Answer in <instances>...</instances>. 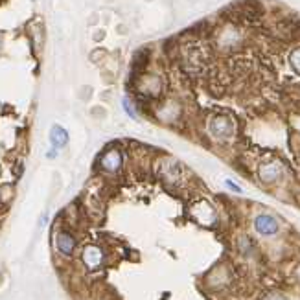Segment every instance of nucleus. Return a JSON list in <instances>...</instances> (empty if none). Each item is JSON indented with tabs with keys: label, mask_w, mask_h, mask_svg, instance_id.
Wrapping results in <instances>:
<instances>
[{
	"label": "nucleus",
	"mask_w": 300,
	"mask_h": 300,
	"mask_svg": "<svg viewBox=\"0 0 300 300\" xmlns=\"http://www.w3.org/2000/svg\"><path fill=\"white\" fill-rule=\"evenodd\" d=\"M254 230L258 232L260 236H274L278 234V221L269 214H260L256 219H254Z\"/></svg>",
	"instance_id": "obj_4"
},
{
	"label": "nucleus",
	"mask_w": 300,
	"mask_h": 300,
	"mask_svg": "<svg viewBox=\"0 0 300 300\" xmlns=\"http://www.w3.org/2000/svg\"><path fill=\"white\" fill-rule=\"evenodd\" d=\"M225 184H226V188H230V190H234L236 194H241V188L236 182H232V180H225Z\"/></svg>",
	"instance_id": "obj_12"
},
{
	"label": "nucleus",
	"mask_w": 300,
	"mask_h": 300,
	"mask_svg": "<svg viewBox=\"0 0 300 300\" xmlns=\"http://www.w3.org/2000/svg\"><path fill=\"white\" fill-rule=\"evenodd\" d=\"M289 63L291 66L296 70L300 74V48H295V50L291 52V56H289Z\"/></svg>",
	"instance_id": "obj_11"
},
{
	"label": "nucleus",
	"mask_w": 300,
	"mask_h": 300,
	"mask_svg": "<svg viewBox=\"0 0 300 300\" xmlns=\"http://www.w3.org/2000/svg\"><path fill=\"white\" fill-rule=\"evenodd\" d=\"M234 122L228 116H214L208 122V133L217 142H226L234 134Z\"/></svg>",
	"instance_id": "obj_2"
},
{
	"label": "nucleus",
	"mask_w": 300,
	"mask_h": 300,
	"mask_svg": "<svg viewBox=\"0 0 300 300\" xmlns=\"http://www.w3.org/2000/svg\"><path fill=\"white\" fill-rule=\"evenodd\" d=\"M56 241H57V249H59L63 254L70 256V254L74 252V238H72L70 234H66V232H59Z\"/></svg>",
	"instance_id": "obj_8"
},
{
	"label": "nucleus",
	"mask_w": 300,
	"mask_h": 300,
	"mask_svg": "<svg viewBox=\"0 0 300 300\" xmlns=\"http://www.w3.org/2000/svg\"><path fill=\"white\" fill-rule=\"evenodd\" d=\"M124 164V155L118 148H109L102 157H100V168L105 173H118Z\"/></svg>",
	"instance_id": "obj_3"
},
{
	"label": "nucleus",
	"mask_w": 300,
	"mask_h": 300,
	"mask_svg": "<svg viewBox=\"0 0 300 300\" xmlns=\"http://www.w3.org/2000/svg\"><path fill=\"white\" fill-rule=\"evenodd\" d=\"M258 175H260V179H262L263 182H274V180H278V177L282 175V166L278 164V162H269V164H263V166L260 168Z\"/></svg>",
	"instance_id": "obj_5"
},
{
	"label": "nucleus",
	"mask_w": 300,
	"mask_h": 300,
	"mask_svg": "<svg viewBox=\"0 0 300 300\" xmlns=\"http://www.w3.org/2000/svg\"><path fill=\"white\" fill-rule=\"evenodd\" d=\"M50 142L56 149L65 148L66 144H68V133H66L65 127H61V125H54L52 131H50Z\"/></svg>",
	"instance_id": "obj_6"
},
{
	"label": "nucleus",
	"mask_w": 300,
	"mask_h": 300,
	"mask_svg": "<svg viewBox=\"0 0 300 300\" xmlns=\"http://www.w3.org/2000/svg\"><path fill=\"white\" fill-rule=\"evenodd\" d=\"M267 300H287V298H284V296H280V295H272V296H269Z\"/></svg>",
	"instance_id": "obj_13"
},
{
	"label": "nucleus",
	"mask_w": 300,
	"mask_h": 300,
	"mask_svg": "<svg viewBox=\"0 0 300 300\" xmlns=\"http://www.w3.org/2000/svg\"><path fill=\"white\" fill-rule=\"evenodd\" d=\"M103 256H102V250L98 249V247H87L85 249V254H83V260L85 263H87L88 269H98L100 265H102L103 262Z\"/></svg>",
	"instance_id": "obj_7"
},
{
	"label": "nucleus",
	"mask_w": 300,
	"mask_h": 300,
	"mask_svg": "<svg viewBox=\"0 0 300 300\" xmlns=\"http://www.w3.org/2000/svg\"><path fill=\"white\" fill-rule=\"evenodd\" d=\"M35 24H30L28 26V30H30V37H32V44H33V48H35V52H39V48H41V44H42V39H44V30L39 26V28H33Z\"/></svg>",
	"instance_id": "obj_9"
},
{
	"label": "nucleus",
	"mask_w": 300,
	"mask_h": 300,
	"mask_svg": "<svg viewBox=\"0 0 300 300\" xmlns=\"http://www.w3.org/2000/svg\"><path fill=\"white\" fill-rule=\"evenodd\" d=\"M122 107H124V111L129 114V118H133V120H139V112H136V107L133 105V102H131L129 98H124V100H122Z\"/></svg>",
	"instance_id": "obj_10"
},
{
	"label": "nucleus",
	"mask_w": 300,
	"mask_h": 300,
	"mask_svg": "<svg viewBox=\"0 0 300 300\" xmlns=\"http://www.w3.org/2000/svg\"><path fill=\"white\" fill-rule=\"evenodd\" d=\"M134 85L140 96L144 98H157L162 90V79L157 74H148V72H140L134 76Z\"/></svg>",
	"instance_id": "obj_1"
}]
</instances>
